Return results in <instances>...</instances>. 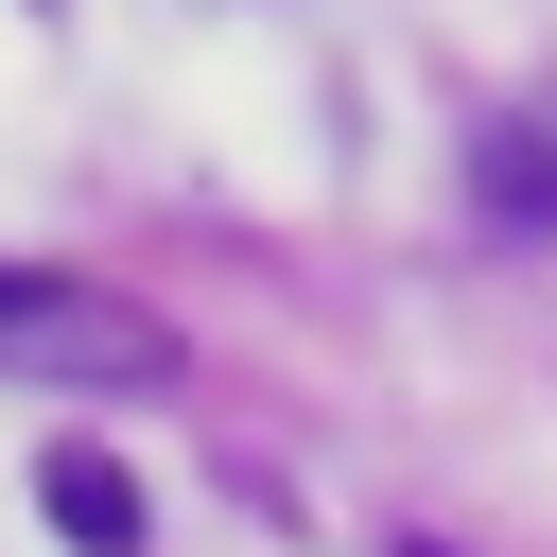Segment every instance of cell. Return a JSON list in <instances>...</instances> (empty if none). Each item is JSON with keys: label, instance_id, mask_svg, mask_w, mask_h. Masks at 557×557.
<instances>
[{"label": "cell", "instance_id": "4", "mask_svg": "<svg viewBox=\"0 0 557 557\" xmlns=\"http://www.w3.org/2000/svg\"><path fill=\"white\" fill-rule=\"evenodd\" d=\"M400 557H435V540H400Z\"/></svg>", "mask_w": 557, "mask_h": 557}, {"label": "cell", "instance_id": "1", "mask_svg": "<svg viewBox=\"0 0 557 557\" xmlns=\"http://www.w3.org/2000/svg\"><path fill=\"white\" fill-rule=\"evenodd\" d=\"M0 366H35V383H157L174 331H157L139 296H87V278H52V261H0Z\"/></svg>", "mask_w": 557, "mask_h": 557}, {"label": "cell", "instance_id": "2", "mask_svg": "<svg viewBox=\"0 0 557 557\" xmlns=\"http://www.w3.org/2000/svg\"><path fill=\"white\" fill-rule=\"evenodd\" d=\"M35 505H52V540H70V557H139V540H157L139 470H122V453H87V435H52V453H35Z\"/></svg>", "mask_w": 557, "mask_h": 557}, {"label": "cell", "instance_id": "3", "mask_svg": "<svg viewBox=\"0 0 557 557\" xmlns=\"http://www.w3.org/2000/svg\"><path fill=\"white\" fill-rule=\"evenodd\" d=\"M470 209H487L505 244H557V104H505V122L470 139Z\"/></svg>", "mask_w": 557, "mask_h": 557}]
</instances>
